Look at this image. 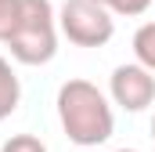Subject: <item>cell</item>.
<instances>
[{
	"instance_id": "6da1fadb",
	"label": "cell",
	"mask_w": 155,
	"mask_h": 152,
	"mask_svg": "<svg viewBox=\"0 0 155 152\" xmlns=\"http://www.w3.org/2000/svg\"><path fill=\"white\" fill-rule=\"evenodd\" d=\"M58 119L65 138L79 149H94L105 145L116 130V116L108 98L90 83V80H65L58 87Z\"/></svg>"
},
{
	"instance_id": "7a4b0ae2",
	"label": "cell",
	"mask_w": 155,
	"mask_h": 152,
	"mask_svg": "<svg viewBox=\"0 0 155 152\" xmlns=\"http://www.w3.org/2000/svg\"><path fill=\"white\" fill-rule=\"evenodd\" d=\"M22 65H47L58 54V11L51 0H18V26L7 40Z\"/></svg>"
},
{
	"instance_id": "3957f363",
	"label": "cell",
	"mask_w": 155,
	"mask_h": 152,
	"mask_svg": "<svg viewBox=\"0 0 155 152\" xmlns=\"http://www.w3.org/2000/svg\"><path fill=\"white\" fill-rule=\"evenodd\" d=\"M58 29L76 47H105L116 33V18L97 0H65L58 7Z\"/></svg>"
},
{
	"instance_id": "277c9868",
	"label": "cell",
	"mask_w": 155,
	"mask_h": 152,
	"mask_svg": "<svg viewBox=\"0 0 155 152\" xmlns=\"http://www.w3.org/2000/svg\"><path fill=\"white\" fill-rule=\"evenodd\" d=\"M108 94L119 109L126 112H141L155 102V73L144 69L141 62H130V65H116L112 80H108Z\"/></svg>"
},
{
	"instance_id": "5b68a950",
	"label": "cell",
	"mask_w": 155,
	"mask_h": 152,
	"mask_svg": "<svg viewBox=\"0 0 155 152\" xmlns=\"http://www.w3.org/2000/svg\"><path fill=\"white\" fill-rule=\"evenodd\" d=\"M18 102H22V83H18L15 69H11V62L0 54V119H7L15 112Z\"/></svg>"
},
{
	"instance_id": "8992f818",
	"label": "cell",
	"mask_w": 155,
	"mask_h": 152,
	"mask_svg": "<svg viewBox=\"0 0 155 152\" xmlns=\"http://www.w3.org/2000/svg\"><path fill=\"white\" fill-rule=\"evenodd\" d=\"M134 58L155 73V22H144L137 33H134Z\"/></svg>"
},
{
	"instance_id": "52a82bcc",
	"label": "cell",
	"mask_w": 155,
	"mask_h": 152,
	"mask_svg": "<svg viewBox=\"0 0 155 152\" xmlns=\"http://www.w3.org/2000/svg\"><path fill=\"white\" fill-rule=\"evenodd\" d=\"M18 26V0H0V43H7Z\"/></svg>"
},
{
	"instance_id": "ba28073f",
	"label": "cell",
	"mask_w": 155,
	"mask_h": 152,
	"mask_svg": "<svg viewBox=\"0 0 155 152\" xmlns=\"http://www.w3.org/2000/svg\"><path fill=\"white\" fill-rule=\"evenodd\" d=\"M0 152H47V145L40 141L36 134H11Z\"/></svg>"
},
{
	"instance_id": "9c48e42d",
	"label": "cell",
	"mask_w": 155,
	"mask_h": 152,
	"mask_svg": "<svg viewBox=\"0 0 155 152\" xmlns=\"http://www.w3.org/2000/svg\"><path fill=\"white\" fill-rule=\"evenodd\" d=\"M148 4H152V0H105V7H108L112 15H126V18L144 15V11H148Z\"/></svg>"
},
{
	"instance_id": "30bf717a",
	"label": "cell",
	"mask_w": 155,
	"mask_h": 152,
	"mask_svg": "<svg viewBox=\"0 0 155 152\" xmlns=\"http://www.w3.org/2000/svg\"><path fill=\"white\" fill-rule=\"evenodd\" d=\"M116 152H137V149H116Z\"/></svg>"
},
{
	"instance_id": "8fae6325",
	"label": "cell",
	"mask_w": 155,
	"mask_h": 152,
	"mask_svg": "<svg viewBox=\"0 0 155 152\" xmlns=\"http://www.w3.org/2000/svg\"><path fill=\"white\" fill-rule=\"evenodd\" d=\"M152 138H155V119H152Z\"/></svg>"
},
{
	"instance_id": "7c38bea8",
	"label": "cell",
	"mask_w": 155,
	"mask_h": 152,
	"mask_svg": "<svg viewBox=\"0 0 155 152\" xmlns=\"http://www.w3.org/2000/svg\"><path fill=\"white\" fill-rule=\"evenodd\" d=\"M97 4H105V0H97Z\"/></svg>"
}]
</instances>
